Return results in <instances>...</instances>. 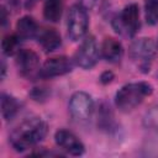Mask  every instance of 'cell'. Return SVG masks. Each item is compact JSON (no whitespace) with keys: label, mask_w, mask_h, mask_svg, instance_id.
I'll list each match as a JSON object with an SVG mask.
<instances>
[{"label":"cell","mask_w":158,"mask_h":158,"mask_svg":"<svg viewBox=\"0 0 158 158\" xmlns=\"http://www.w3.org/2000/svg\"><path fill=\"white\" fill-rule=\"evenodd\" d=\"M47 131V123L41 117H30L12 130L9 141L17 152H23L40 143L46 137Z\"/></svg>","instance_id":"1"},{"label":"cell","mask_w":158,"mask_h":158,"mask_svg":"<svg viewBox=\"0 0 158 158\" xmlns=\"http://www.w3.org/2000/svg\"><path fill=\"white\" fill-rule=\"evenodd\" d=\"M153 91V86L146 81L130 83L123 85L115 96V104L122 112H130L142 104L144 98L149 96Z\"/></svg>","instance_id":"2"},{"label":"cell","mask_w":158,"mask_h":158,"mask_svg":"<svg viewBox=\"0 0 158 158\" xmlns=\"http://www.w3.org/2000/svg\"><path fill=\"white\" fill-rule=\"evenodd\" d=\"M128 54L136 67L141 72L147 73L149 72L153 59L156 57V43L152 38H137L131 43Z\"/></svg>","instance_id":"3"},{"label":"cell","mask_w":158,"mask_h":158,"mask_svg":"<svg viewBox=\"0 0 158 158\" xmlns=\"http://www.w3.org/2000/svg\"><path fill=\"white\" fill-rule=\"evenodd\" d=\"M115 31L120 35L132 37L139 28V10L136 4H130L112 20Z\"/></svg>","instance_id":"4"},{"label":"cell","mask_w":158,"mask_h":158,"mask_svg":"<svg viewBox=\"0 0 158 158\" xmlns=\"http://www.w3.org/2000/svg\"><path fill=\"white\" fill-rule=\"evenodd\" d=\"M88 26H89V17L86 9L83 7L80 4L73 5L69 10L68 21H67L68 37L72 41L81 40L86 33Z\"/></svg>","instance_id":"5"},{"label":"cell","mask_w":158,"mask_h":158,"mask_svg":"<svg viewBox=\"0 0 158 158\" xmlns=\"http://www.w3.org/2000/svg\"><path fill=\"white\" fill-rule=\"evenodd\" d=\"M94 112V100L85 91H77L69 100V114L75 122L90 120Z\"/></svg>","instance_id":"6"},{"label":"cell","mask_w":158,"mask_h":158,"mask_svg":"<svg viewBox=\"0 0 158 158\" xmlns=\"http://www.w3.org/2000/svg\"><path fill=\"white\" fill-rule=\"evenodd\" d=\"M100 49L94 36H86L74 54V62L83 69H91L99 60Z\"/></svg>","instance_id":"7"},{"label":"cell","mask_w":158,"mask_h":158,"mask_svg":"<svg viewBox=\"0 0 158 158\" xmlns=\"http://www.w3.org/2000/svg\"><path fill=\"white\" fill-rule=\"evenodd\" d=\"M16 67L20 74L25 78H33L40 74V58L32 49L22 48L16 53Z\"/></svg>","instance_id":"8"},{"label":"cell","mask_w":158,"mask_h":158,"mask_svg":"<svg viewBox=\"0 0 158 158\" xmlns=\"http://www.w3.org/2000/svg\"><path fill=\"white\" fill-rule=\"evenodd\" d=\"M72 60L64 56L60 57H53L47 59L40 68L38 77L41 78H54L60 77L72 70Z\"/></svg>","instance_id":"9"},{"label":"cell","mask_w":158,"mask_h":158,"mask_svg":"<svg viewBox=\"0 0 158 158\" xmlns=\"http://www.w3.org/2000/svg\"><path fill=\"white\" fill-rule=\"evenodd\" d=\"M54 141L57 146L67 152L70 156H81L85 151L83 142L70 131L68 130H58L54 135Z\"/></svg>","instance_id":"10"},{"label":"cell","mask_w":158,"mask_h":158,"mask_svg":"<svg viewBox=\"0 0 158 158\" xmlns=\"http://www.w3.org/2000/svg\"><path fill=\"white\" fill-rule=\"evenodd\" d=\"M100 52H101V56L104 57V59H106L107 62L118 63L122 58L123 48H122V44L117 40H115L112 37H106L102 41Z\"/></svg>","instance_id":"11"},{"label":"cell","mask_w":158,"mask_h":158,"mask_svg":"<svg viewBox=\"0 0 158 158\" xmlns=\"http://www.w3.org/2000/svg\"><path fill=\"white\" fill-rule=\"evenodd\" d=\"M37 40H38V43L41 44V47L47 52L56 51L62 44L60 35L54 28H43V30H41L37 33Z\"/></svg>","instance_id":"12"},{"label":"cell","mask_w":158,"mask_h":158,"mask_svg":"<svg viewBox=\"0 0 158 158\" xmlns=\"http://www.w3.org/2000/svg\"><path fill=\"white\" fill-rule=\"evenodd\" d=\"M38 33V26L33 17L22 16L16 23V35L20 40H30Z\"/></svg>","instance_id":"13"},{"label":"cell","mask_w":158,"mask_h":158,"mask_svg":"<svg viewBox=\"0 0 158 158\" xmlns=\"http://www.w3.org/2000/svg\"><path fill=\"white\" fill-rule=\"evenodd\" d=\"M98 126L99 128L106 132H114L116 130V122L114 117V112L109 104L101 102L98 112Z\"/></svg>","instance_id":"14"},{"label":"cell","mask_w":158,"mask_h":158,"mask_svg":"<svg viewBox=\"0 0 158 158\" xmlns=\"http://www.w3.org/2000/svg\"><path fill=\"white\" fill-rule=\"evenodd\" d=\"M20 107H21V104L16 98L5 93L1 94V115L4 120L9 121L14 118L20 111Z\"/></svg>","instance_id":"15"},{"label":"cell","mask_w":158,"mask_h":158,"mask_svg":"<svg viewBox=\"0 0 158 158\" xmlns=\"http://www.w3.org/2000/svg\"><path fill=\"white\" fill-rule=\"evenodd\" d=\"M141 154L143 157H158V128L151 130L148 136L144 138L141 147Z\"/></svg>","instance_id":"16"},{"label":"cell","mask_w":158,"mask_h":158,"mask_svg":"<svg viewBox=\"0 0 158 158\" xmlns=\"http://www.w3.org/2000/svg\"><path fill=\"white\" fill-rule=\"evenodd\" d=\"M63 12V0H46L43 5V16L49 22H58Z\"/></svg>","instance_id":"17"},{"label":"cell","mask_w":158,"mask_h":158,"mask_svg":"<svg viewBox=\"0 0 158 158\" xmlns=\"http://www.w3.org/2000/svg\"><path fill=\"white\" fill-rule=\"evenodd\" d=\"M19 44H20V37L15 35H6L1 41V48L4 54L6 56H14L19 52Z\"/></svg>","instance_id":"18"},{"label":"cell","mask_w":158,"mask_h":158,"mask_svg":"<svg viewBox=\"0 0 158 158\" xmlns=\"http://www.w3.org/2000/svg\"><path fill=\"white\" fill-rule=\"evenodd\" d=\"M144 15L148 25L154 26L158 23V0L144 1Z\"/></svg>","instance_id":"19"},{"label":"cell","mask_w":158,"mask_h":158,"mask_svg":"<svg viewBox=\"0 0 158 158\" xmlns=\"http://www.w3.org/2000/svg\"><path fill=\"white\" fill-rule=\"evenodd\" d=\"M143 126L148 130H154L158 128V104L154 105L153 107H151L146 115L143 116V121H142Z\"/></svg>","instance_id":"20"},{"label":"cell","mask_w":158,"mask_h":158,"mask_svg":"<svg viewBox=\"0 0 158 158\" xmlns=\"http://www.w3.org/2000/svg\"><path fill=\"white\" fill-rule=\"evenodd\" d=\"M30 95L33 98V100L42 101L48 96V90L46 88H33V90L31 91Z\"/></svg>","instance_id":"21"},{"label":"cell","mask_w":158,"mask_h":158,"mask_svg":"<svg viewBox=\"0 0 158 158\" xmlns=\"http://www.w3.org/2000/svg\"><path fill=\"white\" fill-rule=\"evenodd\" d=\"M112 79H114V73L110 70H105L100 75V83L101 84H109L112 81Z\"/></svg>","instance_id":"22"},{"label":"cell","mask_w":158,"mask_h":158,"mask_svg":"<svg viewBox=\"0 0 158 158\" xmlns=\"http://www.w3.org/2000/svg\"><path fill=\"white\" fill-rule=\"evenodd\" d=\"M98 1L99 0H79V4L83 7H85L86 10H90V9H93L98 4Z\"/></svg>","instance_id":"23"},{"label":"cell","mask_w":158,"mask_h":158,"mask_svg":"<svg viewBox=\"0 0 158 158\" xmlns=\"http://www.w3.org/2000/svg\"><path fill=\"white\" fill-rule=\"evenodd\" d=\"M1 17H0V20H1V25L2 26H5L6 25V22H7V12H6V9H5V6H1Z\"/></svg>","instance_id":"24"},{"label":"cell","mask_w":158,"mask_h":158,"mask_svg":"<svg viewBox=\"0 0 158 158\" xmlns=\"http://www.w3.org/2000/svg\"><path fill=\"white\" fill-rule=\"evenodd\" d=\"M37 2H38V0H26L25 7H26V9H32Z\"/></svg>","instance_id":"25"},{"label":"cell","mask_w":158,"mask_h":158,"mask_svg":"<svg viewBox=\"0 0 158 158\" xmlns=\"http://www.w3.org/2000/svg\"><path fill=\"white\" fill-rule=\"evenodd\" d=\"M5 73H6V67H5V62L2 60L1 62V78L4 79V77H5Z\"/></svg>","instance_id":"26"},{"label":"cell","mask_w":158,"mask_h":158,"mask_svg":"<svg viewBox=\"0 0 158 158\" xmlns=\"http://www.w3.org/2000/svg\"><path fill=\"white\" fill-rule=\"evenodd\" d=\"M19 1H20V0H9L10 5H14V6H16V5L19 4Z\"/></svg>","instance_id":"27"}]
</instances>
